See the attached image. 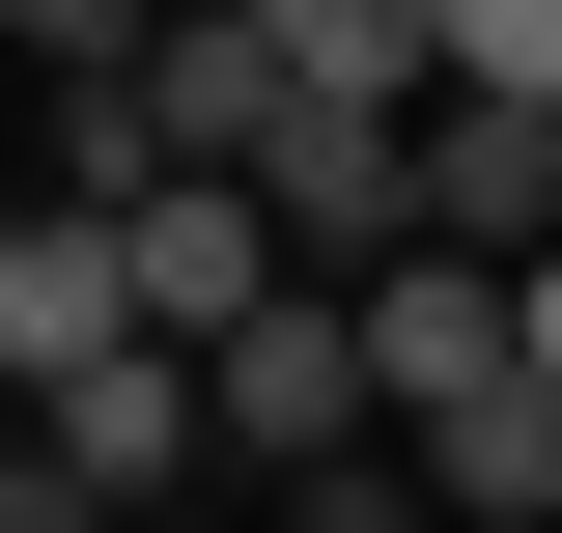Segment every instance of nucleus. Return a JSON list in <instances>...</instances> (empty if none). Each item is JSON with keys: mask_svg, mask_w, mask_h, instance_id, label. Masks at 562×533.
Returning <instances> with one entry per match:
<instances>
[{"mask_svg": "<svg viewBox=\"0 0 562 533\" xmlns=\"http://www.w3.org/2000/svg\"><path fill=\"white\" fill-rule=\"evenodd\" d=\"M254 281H281V197H254V169H198V140H169V169H113V309H140V337L254 309Z\"/></svg>", "mask_w": 562, "mask_h": 533, "instance_id": "2", "label": "nucleus"}, {"mask_svg": "<svg viewBox=\"0 0 562 533\" xmlns=\"http://www.w3.org/2000/svg\"><path fill=\"white\" fill-rule=\"evenodd\" d=\"M394 450H422V506H450V533H535V506H562V394H535V365H479V394L394 421Z\"/></svg>", "mask_w": 562, "mask_h": 533, "instance_id": "8", "label": "nucleus"}, {"mask_svg": "<svg viewBox=\"0 0 562 533\" xmlns=\"http://www.w3.org/2000/svg\"><path fill=\"white\" fill-rule=\"evenodd\" d=\"M254 29H281V84H338V113H422V84H450L422 0H254Z\"/></svg>", "mask_w": 562, "mask_h": 533, "instance_id": "9", "label": "nucleus"}, {"mask_svg": "<svg viewBox=\"0 0 562 533\" xmlns=\"http://www.w3.org/2000/svg\"><path fill=\"white\" fill-rule=\"evenodd\" d=\"M0 57L57 84V57H140V0H0Z\"/></svg>", "mask_w": 562, "mask_h": 533, "instance_id": "11", "label": "nucleus"}, {"mask_svg": "<svg viewBox=\"0 0 562 533\" xmlns=\"http://www.w3.org/2000/svg\"><path fill=\"white\" fill-rule=\"evenodd\" d=\"M394 197L450 225V253H535V225H562V113H535V84H422V113H394Z\"/></svg>", "mask_w": 562, "mask_h": 533, "instance_id": "5", "label": "nucleus"}, {"mask_svg": "<svg viewBox=\"0 0 562 533\" xmlns=\"http://www.w3.org/2000/svg\"><path fill=\"white\" fill-rule=\"evenodd\" d=\"M338 309H366V421H450V394L506 365V253H450V225L338 253Z\"/></svg>", "mask_w": 562, "mask_h": 533, "instance_id": "3", "label": "nucleus"}, {"mask_svg": "<svg viewBox=\"0 0 562 533\" xmlns=\"http://www.w3.org/2000/svg\"><path fill=\"white\" fill-rule=\"evenodd\" d=\"M29 421H57V477H85V506L225 477V450H198V337H85V365H29Z\"/></svg>", "mask_w": 562, "mask_h": 533, "instance_id": "4", "label": "nucleus"}, {"mask_svg": "<svg viewBox=\"0 0 562 533\" xmlns=\"http://www.w3.org/2000/svg\"><path fill=\"white\" fill-rule=\"evenodd\" d=\"M338 421H366V309H338L310 253H281L254 309H198V450H225V477H281V450H338Z\"/></svg>", "mask_w": 562, "mask_h": 533, "instance_id": "1", "label": "nucleus"}, {"mask_svg": "<svg viewBox=\"0 0 562 533\" xmlns=\"http://www.w3.org/2000/svg\"><path fill=\"white\" fill-rule=\"evenodd\" d=\"M422 29H450V84H535L562 113V0H422Z\"/></svg>", "mask_w": 562, "mask_h": 533, "instance_id": "10", "label": "nucleus"}, {"mask_svg": "<svg viewBox=\"0 0 562 533\" xmlns=\"http://www.w3.org/2000/svg\"><path fill=\"white\" fill-rule=\"evenodd\" d=\"M254 197H281V253H310V281H338V253H394V113H338V84H281V140H254Z\"/></svg>", "mask_w": 562, "mask_h": 533, "instance_id": "7", "label": "nucleus"}, {"mask_svg": "<svg viewBox=\"0 0 562 533\" xmlns=\"http://www.w3.org/2000/svg\"><path fill=\"white\" fill-rule=\"evenodd\" d=\"M506 365H535V394H562V225H535V253H506Z\"/></svg>", "mask_w": 562, "mask_h": 533, "instance_id": "12", "label": "nucleus"}, {"mask_svg": "<svg viewBox=\"0 0 562 533\" xmlns=\"http://www.w3.org/2000/svg\"><path fill=\"white\" fill-rule=\"evenodd\" d=\"M140 140H198V169H254V140H281V29H254V0H140Z\"/></svg>", "mask_w": 562, "mask_h": 533, "instance_id": "6", "label": "nucleus"}]
</instances>
